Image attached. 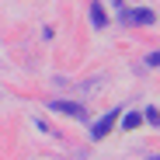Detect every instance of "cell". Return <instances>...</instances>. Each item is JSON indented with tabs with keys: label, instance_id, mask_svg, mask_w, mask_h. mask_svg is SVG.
Masks as SVG:
<instances>
[{
	"label": "cell",
	"instance_id": "obj_8",
	"mask_svg": "<svg viewBox=\"0 0 160 160\" xmlns=\"http://www.w3.org/2000/svg\"><path fill=\"white\" fill-rule=\"evenodd\" d=\"M115 4H118V0H115Z\"/></svg>",
	"mask_w": 160,
	"mask_h": 160
},
{
	"label": "cell",
	"instance_id": "obj_5",
	"mask_svg": "<svg viewBox=\"0 0 160 160\" xmlns=\"http://www.w3.org/2000/svg\"><path fill=\"white\" fill-rule=\"evenodd\" d=\"M139 122H143V115H139V112H129V115H125V122H122V129H136Z\"/></svg>",
	"mask_w": 160,
	"mask_h": 160
},
{
	"label": "cell",
	"instance_id": "obj_7",
	"mask_svg": "<svg viewBox=\"0 0 160 160\" xmlns=\"http://www.w3.org/2000/svg\"><path fill=\"white\" fill-rule=\"evenodd\" d=\"M150 160H160V157H150Z\"/></svg>",
	"mask_w": 160,
	"mask_h": 160
},
{
	"label": "cell",
	"instance_id": "obj_1",
	"mask_svg": "<svg viewBox=\"0 0 160 160\" xmlns=\"http://www.w3.org/2000/svg\"><path fill=\"white\" fill-rule=\"evenodd\" d=\"M115 118H118V108H115V112H108L104 118H98V122H94V129H91V139H104V136H108V132H112Z\"/></svg>",
	"mask_w": 160,
	"mask_h": 160
},
{
	"label": "cell",
	"instance_id": "obj_6",
	"mask_svg": "<svg viewBox=\"0 0 160 160\" xmlns=\"http://www.w3.org/2000/svg\"><path fill=\"white\" fill-rule=\"evenodd\" d=\"M146 66H160V52H150V56H146Z\"/></svg>",
	"mask_w": 160,
	"mask_h": 160
},
{
	"label": "cell",
	"instance_id": "obj_2",
	"mask_svg": "<svg viewBox=\"0 0 160 160\" xmlns=\"http://www.w3.org/2000/svg\"><path fill=\"white\" fill-rule=\"evenodd\" d=\"M52 112H63V115H73V118H84V104H73V101H49Z\"/></svg>",
	"mask_w": 160,
	"mask_h": 160
},
{
	"label": "cell",
	"instance_id": "obj_3",
	"mask_svg": "<svg viewBox=\"0 0 160 160\" xmlns=\"http://www.w3.org/2000/svg\"><path fill=\"white\" fill-rule=\"evenodd\" d=\"M129 21H136V24H153V11H146V7L129 11Z\"/></svg>",
	"mask_w": 160,
	"mask_h": 160
},
{
	"label": "cell",
	"instance_id": "obj_4",
	"mask_svg": "<svg viewBox=\"0 0 160 160\" xmlns=\"http://www.w3.org/2000/svg\"><path fill=\"white\" fill-rule=\"evenodd\" d=\"M91 21H94V28H104V11H101V4H91Z\"/></svg>",
	"mask_w": 160,
	"mask_h": 160
}]
</instances>
